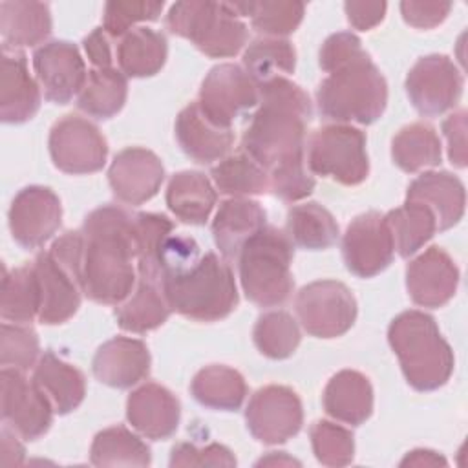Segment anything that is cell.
<instances>
[{"label":"cell","mask_w":468,"mask_h":468,"mask_svg":"<svg viewBox=\"0 0 468 468\" xmlns=\"http://www.w3.org/2000/svg\"><path fill=\"white\" fill-rule=\"evenodd\" d=\"M391 157L404 172H419L441 163V141L433 126L413 122L404 126L391 143Z\"/></svg>","instance_id":"obj_37"},{"label":"cell","mask_w":468,"mask_h":468,"mask_svg":"<svg viewBox=\"0 0 468 468\" xmlns=\"http://www.w3.org/2000/svg\"><path fill=\"white\" fill-rule=\"evenodd\" d=\"M33 68L44 97L49 102L68 104L86 84L88 71L75 44L51 40L33 53Z\"/></svg>","instance_id":"obj_17"},{"label":"cell","mask_w":468,"mask_h":468,"mask_svg":"<svg viewBox=\"0 0 468 468\" xmlns=\"http://www.w3.org/2000/svg\"><path fill=\"white\" fill-rule=\"evenodd\" d=\"M267 214L258 201L247 197L225 199L212 221V236L219 252L234 260L241 247L265 227Z\"/></svg>","instance_id":"obj_25"},{"label":"cell","mask_w":468,"mask_h":468,"mask_svg":"<svg viewBox=\"0 0 468 468\" xmlns=\"http://www.w3.org/2000/svg\"><path fill=\"white\" fill-rule=\"evenodd\" d=\"M190 391L205 408L236 411L247 397V384L239 371L229 366L212 364L194 375Z\"/></svg>","instance_id":"obj_32"},{"label":"cell","mask_w":468,"mask_h":468,"mask_svg":"<svg viewBox=\"0 0 468 468\" xmlns=\"http://www.w3.org/2000/svg\"><path fill=\"white\" fill-rule=\"evenodd\" d=\"M0 71V119L20 124L35 117L40 108V88L29 75L26 55L2 49Z\"/></svg>","instance_id":"obj_23"},{"label":"cell","mask_w":468,"mask_h":468,"mask_svg":"<svg viewBox=\"0 0 468 468\" xmlns=\"http://www.w3.org/2000/svg\"><path fill=\"white\" fill-rule=\"evenodd\" d=\"M239 16H250V24L258 33L282 38L300 26L305 5L291 0L263 2H230Z\"/></svg>","instance_id":"obj_42"},{"label":"cell","mask_w":468,"mask_h":468,"mask_svg":"<svg viewBox=\"0 0 468 468\" xmlns=\"http://www.w3.org/2000/svg\"><path fill=\"white\" fill-rule=\"evenodd\" d=\"M450 2H400V13L406 24L419 29L439 26L450 13Z\"/></svg>","instance_id":"obj_50"},{"label":"cell","mask_w":468,"mask_h":468,"mask_svg":"<svg viewBox=\"0 0 468 468\" xmlns=\"http://www.w3.org/2000/svg\"><path fill=\"white\" fill-rule=\"evenodd\" d=\"M388 340L408 384L417 391H433L450 380L453 351L430 314L417 309L397 314L388 327Z\"/></svg>","instance_id":"obj_4"},{"label":"cell","mask_w":468,"mask_h":468,"mask_svg":"<svg viewBox=\"0 0 468 468\" xmlns=\"http://www.w3.org/2000/svg\"><path fill=\"white\" fill-rule=\"evenodd\" d=\"M0 33L4 49L40 44L51 33L49 5L33 0L0 2Z\"/></svg>","instance_id":"obj_28"},{"label":"cell","mask_w":468,"mask_h":468,"mask_svg":"<svg viewBox=\"0 0 468 468\" xmlns=\"http://www.w3.org/2000/svg\"><path fill=\"white\" fill-rule=\"evenodd\" d=\"M384 218L389 227L395 250L402 258L415 254L437 230L433 212L419 201H406Z\"/></svg>","instance_id":"obj_36"},{"label":"cell","mask_w":468,"mask_h":468,"mask_svg":"<svg viewBox=\"0 0 468 468\" xmlns=\"http://www.w3.org/2000/svg\"><path fill=\"white\" fill-rule=\"evenodd\" d=\"M313 452L325 466H346L355 455L353 433L335 422L318 420L309 430Z\"/></svg>","instance_id":"obj_45"},{"label":"cell","mask_w":468,"mask_h":468,"mask_svg":"<svg viewBox=\"0 0 468 468\" xmlns=\"http://www.w3.org/2000/svg\"><path fill=\"white\" fill-rule=\"evenodd\" d=\"M260 102V91L249 73L238 64L214 66L201 82L199 108L219 126L232 128L241 113Z\"/></svg>","instance_id":"obj_13"},{"label":"cell","mask_w":468,"mask_h":468,"mask_svg":"<svg viewBox=\"0 0 468 468\" xmlns=\"http://www.w3.org/2000/svg\"><path fill=\"white\" fill-rule=\"evenodd\" d=\"M400 464L402 466H408V464H411V466H422V464L424 466H433V464H446V459L441 457L437 452H431V450H413L402 459Z\"/></svg>","instance_id":"obj_55"},{"label":"cell","mask_w":468,"mask_h":468,"mask_svg":"<svg viewBox=\"0 0 468 468\" xmlns=\"http://www.w3.org/2000/svg\"><path fill=\"white\" fill-rule=\"evenodd\" d=\"M126 95L128 82L121 69L93 68L88 71L86 84L77 97V106L95 119H110L122 110Z\"/></svg>","instance_id":"obj_34"},{"label":"cell","mask_w":468,"mask_h":468,"mask_svg":"<svg viewBox=\"0 0 468 468\" xmlns=\"http://www.w3.org/2000/svg\"><path fill=\"white\" fill-rule=\"evenodd\" d=\"M40 311V289L33 265L4 269L0 314L5 322L27 324Z\"/></svg>","instance_id":"obj_38"},{"label":"cell","mask_w":468,"mask_h":468,"mask_svg":"<svg viewBox=\"0 0 468 468\" xmlns=\"http://www.w3.org/2000/svg\"><path fill=\"white\" fill-rule=\"evenodd\" d=\"M294 307L302 327L316 338L342 336L356 320V300L336 280L307 283L296 294Z\"/></svg>","instance_id":"obj_9"},{"label":"cell","mask_w":468,"mask_h":468,"mask_svg":"<svg viewBox=\"0 0 468 468\" xmlns=\"http://www.w3.org/2000/svg\"><path fill=\"white\" fill-rule=\"evenodd\" d=\"M318 112L340 124H371L388 104V84L366 51L336 66L316 90Z\"/></svg>","instance_id":"obj_5"},{"label":"cell","mask_w":468,"mask_h":468,"mask_svg":"<svg viewBox=\"0 0 468 468\" xmlns=\"http://www.w3.org/2000/svg\"><path fill=\"white\" fill-rule=\"evenodd\" d=\"M80 232L82 292L97 303H122L135 285L133 214L117 205H102L86 216Z\"/></svg>","instance_id":"obj_3"},{"label":"cell","mask_w":468,"mask_h":468,"mask_svg":"<svg viewBox=\"0 0 468 468\" xmlns=\"http://www.w3.org/2000/svg\"><path fill=\"white\" fill-rule=\"evenodd\" d=\"M49 154L55 166L66 174H93L106 163L108 143L93 122L69 113L49 132Z\"/></svg>","instance_id":"obj_10"},{"label":"cell","mask_w":468,"mask_h":468,"mask_svg":"<svg viewBox=\"0 0 468 468\" xmlns=\"http://www.w3.org/2000/svg\"><path fill=\"white\" fill-rule=\"evenodd\" d=\"M349 24L355 29L369 31L382 22L388 4L386 2H346L344 4Z\"/></svg>","instance_id":"obj_52"},{"label":"cell","mask_w":468,"mask_h":468,"mask_svg":"<svg viewBox=\"0 0 468 468\" xmlns=\"http://www.w3.org/2000/svg\"><path fill=\"white\" fill-rule=\"evenodd\" d=\"M442 133L448 141V157L452 165L466 166V112L459 110L442 121Z\"/></svg>","instance_id":"obj_51"},{"label":"cell","mask_w":468,"mask_h":468,"mask_svg":"<svg viewBox=\"0 0 468 468\" xmlns=\"http://www.w3.org/2000/svg\"><path fill=\"white\" fill-rule=\"evenodd\" d=\"M181 406L176 395L155 382H146L130 393L126 400V419L141 435L163 441L176 433Z\"/></svg>","instance_id":"obj_20"},{"label":"cell","mask_w":468,"mask_h":468,"mask_svg":"<svg viewBox=\"0 0 468 468\" xmlns=\"http://www.w3.org/2000/svg\"><path fill=\"white\" fill-rule=\"evenodd\" d=\"M174 223L155 212H139L133 214V234L137 247V269L139 278L157 282L159 254L165 241L172 236Z\"/></svg>","instance_id":"obj_43"},{"label":"cell","mask_w":468,"mask_h":468,"mask_svg":"<svg viewBox=\"0 0 468 468\" xmlns=\"http://www.w3.org/2000/svg\"><path fill=\"white\" fill-rule=\"evenodd\" d=\"M38 356V336L31 327L2 324L0 333V364L2 367L29 369Z\"/></svg>","instance_id":"obj_46"},{"label":"cell","mask_w":468,"mask_h":468,"mask_svg":"<svg viewBox=\"0 0 468 468\" xmlns=\"http://www.w3.org/2000/svg\"><path fill=\"white\" fill-rule=\"evenodd\" d=\"M170 305L157 282L139 278V283L115 309L117 325L130 333H146L157 329L170 316Z\"/></svg>","instance_id":"obj_33"},{"label":"cell","mask_w":468,"mask_h":468,"mask_svg":"<svg viewBox=\"0 0 468 468\" xmlns=\"http://www.w3.org/2000/svg\"><path fill=\"white\" fill-rule=\"evenodd\" d=\"M166 29L190 40L212 58L234 57L247 42V26L230 2H176L166 15Z\"/></svg>","instance_id":"obj_7"},{"label":"cell","mask_w":468,"mask_h":468,"mask_svg":"<svg viewBox=\"0 0 468 468\" xmlns=\"http://www.w3.org/2000/svg\"><path fill=\"white\" fill-rule=\"evenodd\" d=\"M322 404L329 417L358 426L366 422L373 411L371 382L366 375L355 369H342L327 382Z\"/></svg>","instance_id":"obj_27"},{"label":"cell","mask_w":468,"mask_h":468,"mask_svg":"<svg viewBox=\"0 0 468 468\" xmlns=\"http://www.w3.org/2000/svg\"><path fill=\"white\" fill-rule=\"evenodd\" d=\"M33 380L51 400L55 413L66 415L80 406L86 395V380L80 369L46 351L33 371Z\"/></svg>","instance_id":"obj_29"},{"label":"cell","mask_w":468,"mask_h":468,"mask_svg":"<svg viewBox=\"0 0 468 468\" xmlns=\"http://www.w3.org/2000/svg\"><path fill=\"white\" fill-rule=\"evenodd\" d=\"M216 190L208 177L196 170H183L170 177L166 205L170 212L188 225H203L214 205Z\"/></svg>","instance_id":"obj_30"},{"label":"cell","mask_w":468,"mask_h":468,"mask_svg":"<svg viewBox=\"0 0 468 468\" xmlns=\"http://www.w3.org/2000/svg\"><path fill=\"white\" fill-rule=\"evenodd\" d=\"M260 108L241 137V150L269 176V190L283 201L307 197L314 179L305 168L303 146L313 117L309 95L287 77L258 86Z\"/></svg>","instance_id":"obj_1"},{"label":"cell","mask_w":468,"mask_h":468,"mask_svg":"<svg viewBox=\"0 0 468 468\" xmlns=\"http://www.w3.org/2000/svg\"><path fill=\"white\" fill-rule=\"evenodd\" d=\"M464 185L450 172H424L413 179L406 201L426 205L437 221V230H448L464 214Z\"/></svg>","instance_id":"obj_26"},{"label":"cell","mask_w":468,"mask_h":468,"mask_svg":"<svg viewBox=\"0 0 468 468\" xmlns=\"http://www.w3.org/2000/svg\"><path fill=\"white\" fill-rule=\"evenodd\" d=\"M163 2H130L115 0L104 5L102 29L108 37L126 35L137 22H154L163 11Z\"/></svg>","instance_id":"obj_47"},{"label":"cell","mask_w":468,"mask_h":468,"mask_svg":"<svg viewBox=\"0 0 468 468\" xmlns=\"http://www.w3.org/2000/svg\"><path fill=\"white\" fill-rule=\"evenodd\" d=\"M459 285V269L452 256L433 245L410 261L406 269V287L411 300L420 307H442Z\"/></svg>","instance_id":"obj_18"},{"label":"cell","mask_w":468,"mask_h":468,"mask_svg":"<svg viewBox=\"0 0 468 468\" xmlns=\"http://www.w3.org/2000/svg\"><path fill=\"white\" fill-rule=\"evenodd\" d=\"M463 75L446 55L420 57L406 77V91L413 108L426 117L452 110L463 95Z\"/></svg>","instance_id":"obj_12"},{"label":"cell","mask_w":468,"mask_h":468,"mask_svg":"<svg viewBox=\"0 0 468 468\" xmlns=\"http://www.w3.org/2000/svg\"><path fill=\"white\" fill-rule=\"evenodd\" d=\"M168 44L152 27H133L117 44V62L126 77H152L166 60Z\"/></svg>","instance_id":"obj_31"},{"label":"cell","mask_w":468,"mask_h":468,"mask_svg":"<svg viewBox=\"0 0 468 468\" xmlns=\"http://www.w3.org/2000/svg\"><path fill=\"white\" fill-rule=\"evenodd\" d=\"M307 166L313 174L340 185H358L369 174L366 135L351 124H327L313 132L307 143Z\"/></svg>","instance_id":"obj_8"},{"label":"cell","mask_w":468,"mask_h":468,"mask_svg":"<svg viewBox=\"0 0 468 468\" xmlns=\"http://www.w3.org/2000/svg\"><path fill=\"white\" fill-rule=\"evenodd\" d=\"M245 420L250 435L263 444H282L303 424L302 400L294 389L271 384L260 388L249 400Z\"/></svg>","instance_id":"obj_11"},{"label":"cell","mask_w":468,"mask_h":468,"mask_svg":"<svg viewBox=\"0 0 468 468\" xmlns=\"http://www.w3.org/2000/svg\"><path fill=\"white\" fill-rule=\"evenodd\" d=\"M172 466H234L236 459L232 452L218 442H212L205 448L196 444L179 442L172 448L170 457Z\"/></svg>","instance_id":"obj_48"},{"label":"cell","mask_w":468,"mask_h":468,"mask_svg":"<svg viewBox=\"0 0 468 468\" xmlns=\"http://www.w3.org/2000/svg\"><path fill=\"white\" fill-rule=\"evenodd\" d=\"M165 179L161 159L146 148L121 150L108 170V181L115 197L128 205H141L152 199Z\"/></svg>","instance_id":"obj_19"},{"label":"cell","mask_w":468,"mask_h":468,"mask_svg":"<svg viewBox=\"0 0 468 468\" xmlns=\"http://www.w3.org/2000/svg\"><path fill=\"white\" fill-rule=\"evenodd\" d=\"M157 283L172 311L196 322H216L238 305L232 269L192 238L170 236L159 254Z\"/></svg>","instance_id":"obj_2"},{"label":"cell","mask_w":468,"mask_h":468,"mask_svg":"<svg viewBox=\"0 0 468 468\" xmlns=\"http://www.w3.org/2000/svg\"><path fill=\"white\" fill-rule=\"evenodd\" d=\"M362 49V42L356 35L349 31L335 33L325 38V42L320 48V68L324 71H331L336 66L344 64L346 60L358 55Z\"/></svg>","instance_id":"obj_49"},{"label":"cell","mask_w":468,"mask_h":468,"mask_svg":"<svg viewBox=\"0 0 468 468\" xmlns=\"http://www.w3.org/2000/svg\"><path fill=\"white\" fill-rule=\"evenodd\" d=\"M176 137L183 152L203 165L223 159L234 143L232 128L210 121L197 101L179 112L176 119Z\"/></svg>","instance_id":"obj_24"},{"label":"cell","mask_w":468,"mask_h":468,"mask_svg":"<svg viewBox=\"0 0 468 468\" xmlns=\"http://www.w3.org/2000/svg\"><path fill=\"white\" fill-rule=\"evenodd\" d=\"M292 241L271 225H265L245 241L238 254L239 282L245 296L260 307L282 305L292 292Z\"/></svg>","instance_id":"obj_6"},{"label":"cell","mask_w":468,"mask_h":468,"mask_svg":"<svg viewBox=\"0 0 468 468\" xmlns=\"http://www.w3.org/2000/svg\"><path fill=\"white\" fill-rule=\"evenodd\" d=\"M342 256L346 267L358 278H371L382 272L395 256V245L380 212L356 216L342 239Z\"/></svg>","instance_id":"obj_15"},{"label":"cell","mask_w":468,"mask_h":468,"mask_svg":"<svg viewBox=\"0 0 468 468\" xmlns=\"http://www.w3.org/2000/svg\"><path fill=\"white\" fill-rule=\"evenodd\" d=\"M280 455H276V452H272L269 457H265V459H261L258 464H300L298 461H294V459H291V457H283V452H278Z\"/></svg>","instance_id":"obj_56"},{"label":"cell","mask_w":468,"mask_h":468,"mask_svg":"<svg viewBox=\"0 0 468 468\" xmlns=\"http://www.w3.org/2000/svg\"><path fill=\"white\" fill-rule=\"evenodd\" d=\"M60 219V199L48 186L31 185L22 188L9 207L11 236L24 249L44 245L58 230Z\"/></svg>","instance_id":"obj_16"},{"label":"cell","mask_w":468,"mask_h":468,"mask_svg":"<svg viewBox=\"0 0 468 468\" xmlns=\"http://www.w3.org/2000/svg\"><path fill=\"white\" fill-rule=\"evenodd\" d=\"M82 46L90 62L95 68H112V46L108 40V33L102 27H97L88 37H84Z\"/></svg>","instance_id":"obj_53"},{"label":"cell","mask_w":468,"mask_h":468,"mask_svg":"<svg viewBox=\"0 0 468 468\" xmlns=\"http://www.w3.org/2000/svg\"><path fill=\"white\" fill-rule=\"evenodd\" d=\"M216 188L232 197L258 196L269 190L267 172L245 152L223 157L210 170Z\"/></svg>","instance_id":"obj_41"},{"label":"cell","mask_w":468,"mask_h":468,"mask_svg":"<svg viewBox=\"0 0 468 468\" xmlns=\"http://www.w3.org/2000/svg\"><path fill=\"white\" fill-rule=\"evenodd\" d=\"M91 371L99 382L110 388H132L150 373L148 347L143 340L115 336L97 349Z\"/></svg>","instance_id":"obj_22"},{"label":"cell","mask_w":468,"mask_h":468,"mask_svg":"<svg viewBox=\"0 0 468 468\" xmlns=\"http://www.w3.org/2000/svg\"><path fill=\"white\" fill-rule=\"evenodd\" d=\"M33 269L40 289L38 320L46 325H57L69 320L79 305L82 289L79 282L53 258L49 250L40 252Z\"/></svg>","instance_id":"obj_21"},{"label":"cell","mask_w":468,"mask_h":468,"mask_svg":"<svg viewBox=\"0 0 468 468\" xmlns=\"http://www.w3.org/2000/svg\"><path fill=\"white\" fill-rule=\"evenodd\" d=\"M296 68V51L285 38L263 37L249 44L243 53V69L256 82V86L285 77Z\"/></svg>","instance_id":"obj_40"},{"label":"cell","mask_w":468,"mask_h":468,"mask_svg":"<svg viewBox=\"0 0 468 468\" xmlns=\"http://www.w3.org/2000/svg\"><path fill=\"white\" fill-rule=\"evenodd\" d=\"M2 419L18 435L35 441L44 435L51 422L55 408L48 395L24 371L15 367H2Z\"/></svg>","instance_id":"obj_14"},{"label":"cell","mask_w":468,"mask_h":468,"mask_svg":"<svg viewBox=\"0 0 468 468\" xmlns=\"http://www.w3.org/2000/svg\"><path fill=\"white\" fill-rule=\"evenodd\" d=\"M16 431L9 430L7 424L2 428V464H18L24 459V448L18 442Z\"/></svg>","instance_id":"obj_54"},{"label":"cell","mask_w":468,"mask_h":468,"mask_svg":"<svg viewBox=\"0 0 468 468\" xmlns=\"http://www.w3.org/2000/svg\"><path fill=\"white\" fill-rule=\"evenodd\" d=\"M252 338L263 356L282 360L296 351L300 344V329L289 313L269 311L258 318Z\"/></svg>","instance_id":"obj_44"},{"label":"cell","mask_w":468,"mask_h":468,"mask_svg":"<svg viewBox=\"0 0 468 468\" xmlns=\"http://www.w3.org/2000/svg\"><path fill=\"white\" fill-rule=\"evenodd\" d=\"M292 245L307 250H324L336 243L338 223L318 203L296 205L287 212V232Z\"/></svg>","instance_id":"obj_35"},{"label":"cell","mask_w":468,"mask_h":468,"mask_svg":"<svg viewBox=\"0 0 468 468\" xmlns=\"http://www.w3.org/2000/svg\"><path fill=\"white\" fill-rule=\"evenodd\" d=\"M90 459L95 466H148L150 448L124 426L99 431L91 442Z\"/></svg>","instance_id":"obj_39"}]
</instances>
